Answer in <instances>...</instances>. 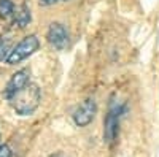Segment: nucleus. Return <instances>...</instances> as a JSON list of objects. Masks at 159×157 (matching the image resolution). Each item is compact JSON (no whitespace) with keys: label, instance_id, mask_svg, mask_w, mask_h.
Segmentation results:
<instances>
[{"label":"nucleus","instance_id":"obj_10","mask_svg":"<svg viewBox=\"0 0 159 157\" xmlns=\"http://www.w3.org/2000/svg\"><path fill=\"white\" fill-rule=\"evenodd\" d=\"M0 157H15V152L8 145H0Z\"/></svg>","mask_w":159,"mask_h":157},{"label":"nucleus","instance_id":"obj_12","mask_svg":"<svg viewBox=\"0 0 159 157\" xmlns=\"http://www.w3.org/2000/svg\"><path fill=\"white\" fill-rule=\"evenodd\" d=\"M51 157H64L62 154H54V155H51Z\"/></svg>","mask_w":159,"mask_h":157},{"label":"nucleus","instance_id":"obj_4","mask_svg":"<svg viewBox=\"0 0 159 157\" xmlns=\"http://www.w3.org/2000/svg\"><path fill=\"white\" fill-rule=\"evenodd\" d=\"M97 114V103L94 98H88L81 105H78L76 110L73 111V122L78 127L89 125Z\"/></svg>","mask_w":159,"mask_h":157},{"label":"nucleus","instance_id":"obj_3","mask_svg":"<svg viewBox=\"0 0 159 157\" xmlns=\"http://www.w3.org/2000/svg\"><path fill=\"white\" fill-rule=\"evenodd\" d=\"M123 113H124V105L111 103V107H110L107 116H105V121H103V141L107 145H111L118 137L119 117H121Z\"/></svg>","mask_w":159,"mask_h":157},{"label":"nucleus","instance_id":"obj_7","mask_svg":"<svg viewBox=\"0 0 159 157\" xmlns=\"http://www.w3.org/2000/svg\"><path fill=\"white\" fill-rule=\"evenodd\" d=\"M32 21V15H30V8L25 5V3H21L19 7H16L15 10V16H13V22H15L19 29H24L27 27Z\"/></svg>","mask_w":159,"mask_h":157},{"label":"nucleus","instance_id":"obj_2","mask_svg":"<svg viewBox=\"0 0 159 157\" xmlns=\"http://www.w3.org/2000/svg\"><path fill=\"white\" fill-rule=\"evenodd\" d=\"M38 48H40V40L37 38V35H27L8 52L5 60L8 65H16V63L25 60L27 57H30L34 52L38 51Z\"/></svg>","mask_w":159,"mask_h":157},{"label":"nucleus","instance_id":"obj_6","mask_svg":"<svg viewBox=\"0 0 159 157\" xmlns=\"http://www.w3.org/2000/svg\"><path fill=\"white\" fill-rule=\"evenodd\" d=\"M30 83V70L29 68H21L16 73H13L10 81L7 83L5 89H3V97L8 100L10 97H13L18 90H21L25 84Z\"/></svg>","mask_w":159,"mask_h":157},{"label":"nucleus","instance_id":"obj_8","mask_svg":"<svg viewBox=\"0 0 159 157\" xmlns=\"http://www.w3.org/2000/svg\"><path fill=\"white\" fill-rule=\"evenodd\" d=\"M15 10H16V7L11 0H0V18H2L3 21L13 19Z\"/></svg>","mask_w":159,"mask_h":157},{"label":"nucleus","instance_id":"obj_1","mask_svg":"<svg viewBox=\"0 0 159 157\" xmlns=\"http://www.w3.org/2000/svg\"><path fill=\"white\" fill-rule=\"evenodd\" d=\"M8 102L13 107V110L16 111V114L30 116L40 107V102H42V90H40V87L35 83H29L21 90H18L13 97H10Z\"/></svg>","mask_w":159,"mask_h":157},{"label":"nucleus","instance_id":"obj_11","mask_svg":"<svg viewBox=\"0 0 159 157\" xmlns=\"http://www.w3.org/2000/svg\"><path fill=\"white\" fill-rule=\"evenodd\" d=\"M59 0H40V5H43V7H51V5H54L57 3Z\"/></svg>","mask_w":159,"mask_h":157},{"label":"nucleus","instance_id":"obj_5","mask_svg":"<svg viewBox=\"0 0 159 157\" xmlns=\"http://www.w3.org/2000/svg\"><path fill=\"white\" fill-rule=\"evenodd\" d=\"M46 40H48V43L54 49L62 51V49L67 48V45H69V32H67V29L64 27V24L52 22L48 27Z\"/></svg>","mask_w":159,"mask_h":157},{"label":"nucleus","instance_id":"obj_9","mask_svg":"<svg viewBox=\"0 0 159 157\" xmlns=\"http://www.w3.org/2000/svg\"><path fill=\"white\" fill-rule=\"evenodd\" d=\"M8 41L5 40L3 37H0V62H2L3 59H7L8 56Z\"/></svg>","mask_w":159,"mask_h":157}]
</instances>
